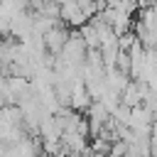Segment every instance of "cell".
I'll return each mask as SVG.
<instances>
[{
    "mask_svg": "<svg viewBox=\"0 0 157 157\" xmlns=\"http://www.w3.org/2000/svg\"><path fill=\"white\" fill-rule=\"evenodd\" d=\"M69 34H71V32H69L61 22H59L56 27H52V29L44 34L47 52H49V54H54V56H56V54H61V49H64V44H66V39H69Z\"/></svg>",
    "mask_w": 157,
    "mask_h": 157,
    "instance_id": "1",
    "label": "cell"
},
{
    "mask_svg": "<svg viewBox=\"0 0 157 157\" xmlns=\"http://www.w3.org/2000/svg\"><path fill=\"white\" fill-rule=\"evenodd\" d=\"M61 20L69 22L71 27H81V25L88 22V15L83 12V7H81L76 0H69V2L61 5Z\"/></svg>",
    "mask_w": 157,
    "mask_h": 157,
    "instance_id": "2",
    "label": "cell"
},
{
    "mask_svg": "<svg viewBox=\"0 0 157 157\" xmlns=\"http://www.w3.org/2000/svg\"><path fill=\"white\" fill-rule=\"evenodd\" d=\"M105 81H108V88H113V91L123 93L132 78H130V74H128V71H120L118 66H108V69H105Z\"/></svg>",
    "mask_w": 157,
    "mask_h": 157,
    "instance_id": "3",
    "label": "cell"
}]
</instances>
